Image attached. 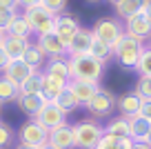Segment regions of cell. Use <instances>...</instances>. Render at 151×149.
<instances>
[{
	"instance_id": "obj_40",
	"label": "cell",
	"mask_w": 151,
	"mask_h": 149,
	"mask_svg": "<svg viewBox=\"0 0 151 149\" xmlns=\"http://www.w3.org/2000/svg\"><path fill=\"white\" fill-rule=\"evenodd\" d=\"M142 14H145L147 18L151 20V0H147V2H145V9H142Z\"/></svg>"
},
{
	"instance_id": "obj_1",
	"label": "cell",
	"mask_w": 151,
	"mask_h": 149,
	"mask_svg": "<svg viewBox=\"0 0 151 149\" xmlns=\"http://www.w3.org/2000/svg\"><path fill=\"white\" fill-rule=\"evenodd\" d=\"M69 69H71V80L100 82L104 74V62L93 58L91 54H80V56H69Z\"/></svg>"
},
{
	"instance_id": "obj_41",
	"label": "cell",
	"mask_w": 151,
	"mask_h": 149,
	"mask_svg": "<svg viewBox=\"0 0 151 149\" xmlns=\"http://www.w3.org/2000/svg\"><path fill=\"white\" fill-rule=\"evenodd\" d=\"M133 149H151V147L147 142H136V147H133Z\"/></svg>"
},
{
	"instance_id": "obj_29",
	"label": "cell",
	"mask_w": 151,
	"mask_h": 149,
	"mask_svg": "<svg viewBox=\"0 0 151 149\" xmlns=\"http://www.w3.org/2000/svg\"><path fill=\"white\" fill-rule=\"evenodd\" d=\"M89 54L93 58H98V60H102V62H107L109 58L113 56V49L109 45H104L100 38H96L93 36V40H91V47H89Z\"/></svg>"
},
{
	"instance_id": "obj_30",
	"label": "cell",
	"mask_w": 151,
	"mask_h": 149,
	"mask_svg": "<svg viewBox=\"0 0 151 149\" xmlns=\"http://www.w3.org/2000/svg\"><path fill=\"white\" fill-rule=\"evenodd\" d=\"M133 147H136V142H133L131 138L113 140V138H107V136H102V140L98 142V147H96V149H133Z\"/></svg>"
},
{
	"instance_id": "obj_38",
	"label": "cell",
	"mask_w": 151,
	"mask_h": 149,
	"mask_svg": "<svg viewBox=\"0 0 151 149\" xmlns=\"http://www.w3.org/2000/svg\"><path fill=\"white\" fill-rule=\"evenodd\" d=\"M7 65H9V56H7L5 49L0 47V71H5V69H7Z\"/></svg>"
},
{
	"instance_id": "obj_19",
	"label": "cell",
	"mask_w": 151,
	"mask_h": 149,
	"mask_svg": "<svg viewBox=\"0 0 151 149\" xmlns=\"http://www.w3.org/2000/svg\"><path fill=\"white\" fill-rule=\"evenodd\" d=\"M116 105H118L120 116L131 118V116H136V114L142 111V105H145V100H142V98L138 96L136 91H133V93H127V96L118 98V103H116Z\"/></svg>"
},
{
	"instance_id": "obj_47",
	"label": "cell",
	"mask_w": 151,
	"mask_h": 149,
	"mask_svg": "<svg viewBox=\"0 0 151 149\" xmlns=\"http://www.w3.org/2000/svg\"><path fill=\"white\" fill-rule=\"evenodd\" d=\"M0 111H2V103H0Z\"/></svg>"
},
{
	"instance_id": "obj_14",
	"label": "cell",
	"mask_w": 151,
	"mask_h": 149,
	"mask_svg": "<svg viewBox=\"0 0 151 149\" xmlns=\"http://www.w3.org/2000/svg\"><path fill=\"white\" fill-rule=\"evenodd\" d=\"M67 87L73 91V96L78 98V103H80V105H87L91 98L100 91V85L98 82H89V80H69Z\"/></svg>"
},
{
	"instance_id": "obj_21",
	"label": "cell",
	"mask_w": 151,
	"mask_h": 149,
	"mask_svg": "<svg viewBox=\"0 0 151 149\" xmlns=\"http://www.w3.org/2000/svg\"><path fill=\"white\" fill-rule=\"evenodd\" d=\"M67 85L69 82H65V80H58V78H53V76H49V74H42V96H45V100H51L53 103L67 89Z\"/></svg>"
},
{
	"instance_id": "obj_24",
	"label": "cell",
	"mask_w": 151,
	"mask_h": 149,
	"mask_svg": "<svg viewBox=\"0 0 151 149\" xmlns=\"http://www.w3.org/2000/svg\"><path fill=\"white\" fill-rule=\"evenodd\" d=\"M5 33H7V36H18V38H27V40H29V38H31V33H33V29L29 27V22L24 20L22 14H16Z\"/></svg>"
},
{
	"instance_id": "obj_13",
	"label": "cell",
	"mask_w": 151,
	"mask_h": 149,
	"mask_svg": "<svg viewBox=\"0 0 151 149\" xmlns=\"http://www.w3.org/2000/svg\"><path fill=\"white\" fill-rule=\"evenodd\" d=\"M49 145L56 149H76L73 142V127L71 125H60L49 131Z\"/></svg>"
},
{
	"instance_id": "obj_35",
	"label": "cell",
	"mask_w": 151,
	"mask_h": 149,
	"mask_svg": "<svg viewBox=\"0 0 151 149\" xmlns=\"http://www.w3.org/2000/svg\"><path fill=\"white\" fill-rule=\"evenodd\" d=\"M20 14V11H7V9H0V31H7V27L11 25L14 16Z\"/></svg>"
},
{
	"instance_id": "obj_22",
	"label": "cell",
	"mask_w": 151,
	"mask_h": 149,
	"mask_svg": "<svg viewBox=\"0 0 151 149\" xmlns=\"http://www.w3.org/2000/svg\"><path fill=\"white\" fill-rule=\"evenodd\" d=\"M104 136L113 140H120V138H131L129 136V118H113L111 122L104 125Z\"/></svg>"
},
{
	"instance_id": "obj_18",
	"label": "cell",
	"mask_w": 151,
	"mask_h": 149,
	"mask_svg": "<svg viewBox=\"0 0 151 149\" xmlns=\"http://www.w3.org/2000/svg\"><path fill=\"white\" fill-rule=\"evenodd\" d=\"M31 45V40L27 38H18V36H5V42H2V49L9 56V60H22L27 47Z\"/></svg>"
},
{
	"instance_id": "obj_20",
	"label": "cell",
	"mask_w": 151,
	"mask_h": 149,
	"mask_svg": "<svg viewBox=\"0 0 151 149\" xmlns=\"http://www.w3.org/2000/svg\"><path fill=\"white\" fill-rule=\"evenodd\" d=\"M16 103H18L20 111H22L24 116L36 118L38 114H40V109L45 107V103H49V100H45V96L40 93V96H18Z\"/></svg>"
},
{
	"instance_id": "obj_8",
	"label": "cell",
	"mask_w": 151,
	"mask_h": 149,
	"mask_svg": "<svg viewBox=\"0 0 151 149\" xmlns=\"http://www.w3.org/2000/svg\"><path fill=\"white\" fill-rule=\"evenodd\" d=\"M85 107H87V111H89L91 116H96V118H107L109 114L113 111V107H116V98H113L109 91L100 89V91L91 98Z\"/></svg>"
},
{
	"instance_id": "obj_37",
	"label": "cell",
	"mask_w": 151,
	"mask_h": 149,
	"mask_svg": "<svg viewBox=\"0 0 151 149\" xmlns=\"http://www.w3.org/2000/svg\"><path fill=\"white\" fill-rule=\"evenodd\" d=\"M20 2V9H31V7L42 5V0H18Z\"/></svg>"
},
{
	"instance_id": "obj_34",
	"label": "cell",
	"mask_w": 151,
	"mask_h": 149,
	"mask_svg": "<svg viewBox=\"0 0 151 149\" xmlns=\"http://www.w3.org/2000/svg\"><path fill=\"white\" fill-rule=\"evenodd\" d=\"M42 7H47L49 11H53L58 16L67 9V0H42Z\"/></svg>"
},
{
	"instance_id": "obj_12",
	"label": "cell",
	"mask_w": 151,
	"mask_h": 149,
	"mask_svg": "<svg viewBox=\"0 0 151 149\" xmlns=\"http://www.w3.org/2000/svg\"><path fill=\"white\" fill-rule=\"evenodd\" d=\"M151 134V120L142 114H136V116L129 118V136H131L133 142H147Z\"/></svg>"
},
{
	"instance_id": "obj_39",
	"label": "cell",
	"mask_w": 151,
	"mask_h": 149,
	"mask_svg": "<svg viewBox=\"0 0 151 149\" xmlns=\"http://www.w3.org/2000/svg\"><path fill=\"white\" fill-rule=\"evenodd\" d=\"M142 116H147V118H149V120H151V100H145V105H142Z\"/></svg>"
},
{
	"instance_id": "obj_43",
	"label": "cell",
	"mask_w": 151,
	"mask_h": 149,
	"mask_svg": "<svg viewBox=\"0 0 151 149\" xmlns=\"http://www.w3.org/2000/svg\"><path fill=\"white\" fill-rule=\"evenodd\" d=\"M5 36H7L5 31H0V47H2V42H5Z\"/></svg>"
},
{
	"instance_id": "obj_23",
	"label": "cell",
	"mask_w": 151,
	"mask_h": 149,
	"mask_svg": "<svg viewBox=\"0 0 151 149\" xmlns=\"http://www.w3.org/2000/svg\"><path fill=\"white\" fill-rule=\"evenodd\" d=\"M22 60L27 62L31 69H36V71H42V69H45V65H47V56L42 54V49H40L36 42H31V45L27 47V51H24Z\"/></svg>"
},
{
	"instance_id": "obj_4",
	"label": "cell",
	"mask_w": 151,
	"mask_h": 149,
	"mask_svg": "<svg viewBox=\"0 0 151 149\" xmlns=\"http://www.w3.org/2000/svg\"><path fill=\"white\" fill-rule=\"evenodd\" d=\"M24 20L29 22V27L33 29L36 36H45V33H51L53 31V22H56V14L49 11L47 7L38 5V7H31V9H24L22 11Z\"/></svg>"
},
{
	"instance_id": "obj_36",
	"label": "cell",
	"mask_w": 151,
	"mask_h": 149,
	"mask_svg": "<svg viewBox=\"0 0 151 149\" xmlns=\"http://www.w3.org/2000/svg\"><path fill=\"white\" fill-rule=\"evenodd\" d=\"M0 9L18 11V9H20V2H18V0H0Z\"/></svg>"
},
{
	"instance_id": "obj_33",
	"label": "cell",
	"mask_w": 151,
	"mask_h": 149,
	"mask_svg": "<svg viewBox=\"0 0 151 149\" xmlns=\"http://www.w3.org/2000/svg\"><path fill=\"white\" fill-rule=\"evenodd\" d=\"M11 140H14V131H11V127L5 125V122H0V149L9 147Z\"/></svg>"
},
{
	"instance_id": "obj_42",
	"label": "cell",
	"mask_w": 151,
	"mask_h": 149,
	"mask_svg": "<svg viewBox=\"0 0 151 149\" xmlns=\"http://www.w3.org/2000/svg\"><path fill=\"white\" fill-rule=\"evenodd\" d=\"M16 149H38V147H31V145H22V142H20Z\"/></svg>"
},
{
	"instance_id": "obj_3",
	"label": "cell",
	"mask_w": 151,
	"mask_h": 149,
	"mask_svg": "<svg viewBox=\"0 0 151 149\" xmlns=\"http://www.w3.org/2000/svg\"><path fill=\"white\" fill-rule=\"evenodd\" d=\"M142 51H145L142 40L131 38V36H127V33L118 40V45L113 47V56L118 58V62L122 67H127V69H136L138 67V60H140Z\"/></svg>"
},
{
	"instance_id": "obj_28",
	"label": "cell",
	"mask_w": 151,
	"mask_h": 149,
	"mask_svg": "<svg viewBox=\"0 0 151 149\" xmlns=\"http://www.w3.org/2000/svg\"><path fill=\"white\" fill-rule=\"evenodd\" d=\"M53 103H56V105H58V107H60V109H62L65 114H71L73 109H78V107H80V103H78V98L73 96V91H71L69 87H67L65 91H62L60 96H58L56 100H53Z\"/></svg>"
},
{
	"instance_id": "obj_16",
	"label": "cell",
	"mask_w": 151,
	"mask_h": 149,
	"mask_svg": "<svg viewBox=\"0 0 151 149\" xmlns=\"http://www.w3.org/2000/svg\"><path fill=\"white\" fill-rule=\"evenodd\" d=\"M91 40H93V31L91 29H80L73 36V40L67 45V56H80V54H89Z\"/></svg>"
},
{
	"instance_id": "obj_46",
	"label": "cell",
	"mask_w": 151,
	"mask_h": 149,
	"mask_svg": "<svg viewBox=\"0 0 151 149\" xmlns=\"http://www.w3.org/2000/svg\"><path fill=\"white\" fill-rule=\"evenodd\" d=\"M147 145H149V147H151V134H149V138H147Z\"/></svg>"
},
{
	"instance_id": "obj_17",
	"label": "cell",
	"mask_w": 151,
	"mask_h": 149,
	"mask_svg": "<svg viewBox=\"0 0 151 149\" xmlns=\"http://www.w3.org/2000/svg\"><path fill=\"white\" fill-rule=\"evenodd\" d=\"M42 74H49L58 80H65L69 82L71 80V69H69V56H62V58H49V62L45 65Z\"/></svg>"
},
{
	"instance_id": "obj_27",
	"label": "cell",
	"mask_w": 151,
	"mask_h": 149,
	"mask_svg": "<svg viewBox=\"0 0 151 149\" xmlns=\"http://www.w3.org/2000/svg\"><path fill=\"white\" fill-rule=\"evenodd\" d=\"M145 2L147 0H124V2H120V5H116V14L120 16V18H131V16L140 14L142 9H145Z\"/></svg>"
},
{
	"instance_id": "obj_6",
	"label": "cell",
	"mask_w": 151,
	"mask_h": 149,
	"mask_svg": "<svg viewBox=\"0 0 151 149\" xmlns=\"http://www.w3.org/2000/svg\"><path fill=\"white\" fill-rule=\"evenodd\" d=\"M18 138H20L22 145H31V147L40 149V147H45V145L49 142V131L45 129L36 118H31V120H27L22 127H20Z\"/></svg>"
},
{
	"instance_id": "obj_26",
	"label": "cell",
	"mask_w": 151,
	"mask_h": 149,
	"mask_svg": "<svg viewBox=\"0 0 151 149\" xmlns=\"http://www.w3.org/2000/svg\"><path fill=\"white\" fill-rule=\"evenodd\" d=\"M42 93V71H36L20 85V96H40Z\"/></svg>"
},
{
	"instance_id": "obj_15",
	"label": "cell",
	"mask_w": 151,
	"mask_h": 149,
	"mask_svg": "<svg viewBox=\"0 0 151 149\" xmlns=\"http://www.w3.org/2000/svg\"><path fill=\"white\" fill-rule=\"evenodd\" d=\"M33 74H36V69H31L24 60H9L7 69L2 71V76H7V78H9L11 82H16L18 87L29 78V76H33Z\"/></svg>"
},
{
	"instance_id": "obj_31",
	"label": "cell",
	"mask_w": 151,
	"mask_h": 149,
	"mask_svg": "<svg viewBox=\"0 0 151 149\" xmlns=\"http://www.w3.org/2000/svg\"><path fill=\"white\" fill-rule=\"evenodd\" d=\"M136 93L142 98V100H151V78L149 76H138Z\"/></svg>"
},
{
	"instance_id": "obj_9",
	"label": "cell",
	"mask_w": 151,
	"mask_h": 149,
	"mask_svg": "<svg viewBox=\"0 0 151 149\" xmlns=\"http://www.w3.org/2000/svg\"><path fill=\"white\" fill-rule=\"evenodd\" d=\"M80 22L73 18V16L69 14H58L56 16V22H53V31L58 33V38H60L65 45H69L71 40H73V36L78 31H80Z\"/></svg>"
},
{
	"instance_id": "obj_5",
	"label": "cell",
	"mask_w": 151,
	"mask_h": 149,
	"mask_svg": "<svg viewBox=\"0 0 151 149\" xmlns=\"http://www.w3.org/2000/svg\"><path fill=\"white\" fill-rule=\"evenodd\" d=\"M93 36L96 38H100V40L104 42V45H109L113 49V47L118 45V40L124 36V27L118 22V20H111V18H100V20H96V25H93Z\"/></svg>"
},
{
	"instance_id": "obj_11",
	"label": "cell",
	"mask_w": 151,
	"mask_h": 149,
	"mask_svg": "<svg viewBox=\"0 0 151 149\" xmlns=\"http://www.w3.org/2000/svg\"><path fill=\"white\" fill-rule=\"evenodd\" d=\"M36 45L42 49V54L47 58H62V56H67V45L58 38L56 31L45 33V36H38Z\"/></svg>"
},
{
	"instance_id": "obj_48",
	"label": "cell",
	"mask_w": 151,
	"mask_h": 149,
	"mask_svg": "<svg viewBox=\"0 0 151 149\" xmlns=\"http://www.w3.org/2000/svg\"><path fill=\"white\" fill-rule=\"evenodd\" d=\"M149 49H151V45H149Z\"/></svg>"
},
{
	"instance_id": "obj_44",
	"label": "cell",
	"mask_w": 151,
	"mask_h": 149,
	"mask_svg": "<svg viewBox=\"0 0 151 149\" xmlns=\"http://www.w3.org/2000/svg\"><path fill=\"white\" fill-rule=\"evenodd\" d=\"M109 2H111V5L116 7V5H120V2H124V0H109Z\"/></svg>"
},
{
	"instance_id": "obj_2",
	"label": "cell",
	"mask_w": 151,
	"mask_h": 149,
	"mask_svg": "<svg viewBox=\"0 0 151 149\" xmlns=\"http://www.w3.org/2000/svg\"><path fill=\"white\" fill-rule=\"evenodd\" d=\"M71 127H73L76 149H96L104 136V127H100L96 120H80Z\"/></svg>"
},
{
	"instance_id": "obj_45",
	"label": "cell",
	"mask_w": 151,
	"mask_h": 149,
	"mask_svg": "<svg viewBox=\"0 0 151 149\" xmlns=\"http://www.w3.org/2000/svg\"><path fill=\"white\" fill-rule=\"evenodd\" d=\"M40 149H56V147H53V145H49V142H47V145H45V147H40Z\"/></svg>"
},
{
	"instance_id": "obj_7",
	"label": "cell",
	"mask_w": 151,
	"mask_h": 149,
	"mask_svg": "<svg viewBox=\"0 0 151 149\" xmlns=\"http://www.w3.org/2000/svg\"><path fill=\"white\" fill-rule=\"evenodd\" d=\"M36 120L47 131H51V129H56V127H60V125H67V114L62 111L56 103L49 100V103H45V107L40 109V114L36 116Z\"/></svg>"
},
{
	"instance_id": "obj_10",
	"label": "cell",
	"mask_w": 151,
	"mask_h": 149,
	"mask_svg": "<svg viewBox=\"0 0 151 149\" xmlns=\"http://www.w3.org/2000/svg\"><path fill=\"white\" fill-rule=\"evenodd\" d=\"M124 33L131 38H138V40H147V38H151V20L140 11V14L124 20Z\"/></svg>"
},
{
	"instance_id": "obj_25",
	"label": "cell",
	"mask_w": 151,
	"mask_h": 149,
	"mask_svg": "<svg viewBox=\"0 0 151 149\" xmlns=\"http://www.w3.org/2000/svg\"><path fill=\"white\" fill-rule=\"evenodd\" d=\"M20 96V87L16 82H11L7 76H0V103H14V100H18Z\"/></svg>"
},
{
	"instance_id": "obj_32",
	"label": "cell",
	"mask_w": 151,
	"mask_h": 149,
	"mask_svg": "<svg viewBox=\"0 0 151 149\" xmlns=\"http://www.w3.org/2000/svg\"><path fill=\"white\" fill-rule=\"evenodd\" d=\"M136 71H138V76H149V78H151V49H149V47L142 51Z\"/></svg>"
}]
</instances>
